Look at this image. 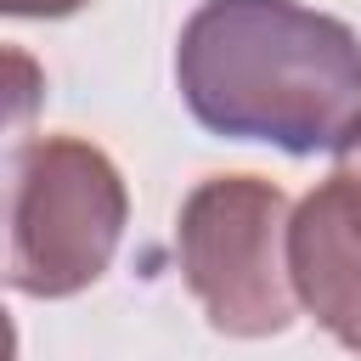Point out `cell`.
Masks as SVG:
<instances>
[{"label":"cell","instance_id":"obj_4","mask_svg":"<svg viewBox=\"0 0 361 361\" xmlns=\"http://www.w3.org/2000/svg\"><path fill=\"white\" fill-rule=\"evenodd\" d=\"M288 276L305 310L361 355V226L333 180H322L288 220Z\"/></svg>","mask_w":361,"mask_h":361},{"label":"cell","instance_id":"obj_6","mask_svg":"<svg viewBox=\"0 0 361 361\" xmlns=\"http://www.w3.org/2000/svg\"><path fill=\"white\" fill-rule=\"evenodd\" d=\"M11 17H68V11H79V6H90V0H0Z\"/></svg>","mask_w":361,"mask_h":361},{"label":"cell","instance_id":"obj_2","mask_svg":"<svg viewBox=\"0 0 361 361\" xmlns=\"http://www.w3.org/2000/svg\"><path fill=\"white\" fill-rule=\"evenodd\" d=\"M130 192L113 158L79 135H34L11 158V254L6 282L34 299L90 288L118 237Z\"/></svg>","mask_w":361,"mask_h":361},{"label":"cell","instance_id":"obj_3","mask_svg":"<svg viewBox=\"0 0 361 361\" xmlns=\"http://www.w3.org/2000/svg\"><path fill=\"white\" fill-rule=\"evenodd\" d=\"M288 197L259 175H209L180 203V276L231 338H271L293 322Z\"/></svg>","mask_w":361,"mask_h":361},{"label":"cell","instance_id":"obj_5","mask_svg":"<svg viewBox=\"0 0 361 361\" xmlns=\"http://www.w3.org/2000/svg\"><path fill=\"white\" fill-rule=\"evenodd\" d=\"M327 180H333V192L344 197V209L355 214V226H361V135L338 152V164H333V175H327Z\"/></svg>","mask_w":361,"mask_h":361},{"label":"cell","instance_id":"obj_1","mask_svg":"<svg viewBox=\"0 0 361 361\" xmlns=\"http://www.w3.org/2000/svg\"><path fill=\"white\" fill-rule=\"evenodd\" d=\"M192 118L293 158L344 152L361 135V39L299 0H203L175 45Z\"/></svg>","mask_w":361,"mask_h":361}]
</instances>
